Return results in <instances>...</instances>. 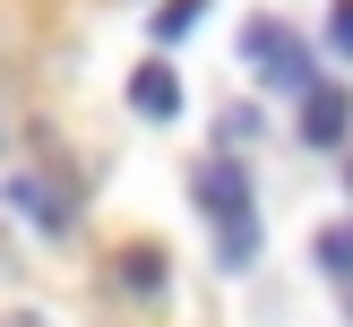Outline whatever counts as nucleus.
I'll use <instances>...</instances> for the list:
<instances>
[{"mask_svg":"<svg viewBox=\"0 0 353 327\" xmlns=\"http://www.w3.org/2000/svg\"><path fill=\"white\" fill-rule=\"evenodd\" d=\"M190 198H199V215L216 224V258H224V275H241V267L259 258V198H250L241 155H199Z\"/></svg>","mask_w":353,"mask_h":327,"instance_id":"nucleus-1","label":"nucleus"},{"mask_svg":"<svg viewBox=\"0 0 353 327\" xmlns=\"http://www.w3.org/2000/svg\"><path fill=\"white\" fill-rule=\"evenodd\" d=\"M241 61L259 69L268 86H319V61H310V43H302V26H285V17H250L241 26Z\"/></svg>","mask_w":353,"mask_h":327,"instance_id":"nucleus-2","label":"nucleus"},{"mask_svg":"<svg viewBox=\"0 0 353 327\" xmlns=\"http://www.w3.org/2000/svg\"><path fill=\"white\" fill-rule=\"evenodd\" d=\"M9 207H17V215L34 224V233H52V241H61L69 224H78V207H69V189H61V181H34V172H26V181H9Z\"/></svg>","mask_w":353,"mask_h":327,"instance_id":"nucleus-3","label":"nucleus"},{"mask_svg":"<svg viewBox=\"0 0 353 327\" xmlns=\"http://www.w3.org/2000/svg\"><path fill=\"white\" fill-rule=\"evenodd\" d=\"M345 129H353V95L336 78H319L302 95V138H310V147H345Z\"/></svg>","mask_w":353,"mask_h":327,"instance_id":"nucleus-4","label":"nucleus"},{"mask_svg":"<svg viewBox=\"0 0 353 327\" xmlns=\"http://www.w3.org/2000/svg\"><path fill=\"white\" fill-rule=\"evenodd\" d=\"M130 103H138L147 120H181V78H172L164 61H147V69L130 78Z\"/></svg>","mask_w":353,"mask_h":327,"instance_id":"nucleus-5","label":"nucleus"},{"mask_svg":"<svg viewBox=\"0 0 353 327\" xmlns=\"http://www.w3.org/2000/svg\"><path fill=\"white\" fill-rule=\"evenodd\" d=\"M121 284H130L138 302H155V293H164V250H155V241H130V250H121Z\"/></svg>","mask_w":353,"mask_h":327,"instance_id":"nucleus-6","label":"nucleus"},{"mask_svg":"<svg viewBox=\"0 0 353 327\" xmlns=\"http://www.w3.org/2000/svg\"><path fill=\"white\" fill-rule=\"evenodd\" d=\"M310 258H319V275L353 284V224H319V233H310Z\"/></svg>","mask_w":353,"mask_h":327,"instance_id":"nucleus-7","label":"nucleus"},{"mask_svg":"<svg viewBox=\"0 0 353 327\" xmlns=\"http://www.w3.org/2000/svg\"><path fill=\"white\" fill-rule=\"evenodd\" d=\"M199 17H207V0H164V9H155V34L172 43V34H190Z\"/></svg>","mask_w":353,"mask_h":327,"instance_id":"nucleus-8","label":"nucleus"},{"mask_svg":"<svg viewBox=\"0 0 353 327\" xmlns=\"http://www.w3.org/2000/svg\"><path fill=\"white\" fill-rule=\"evenodd\" d=\"M327 34H336V52H345V61H353V0H345V9H336V17H327Z\"/></svg>","mask_w":353,"mask_h":327,"instance_id":"nucleus-9","label":"nucleus"}]
</instances>
